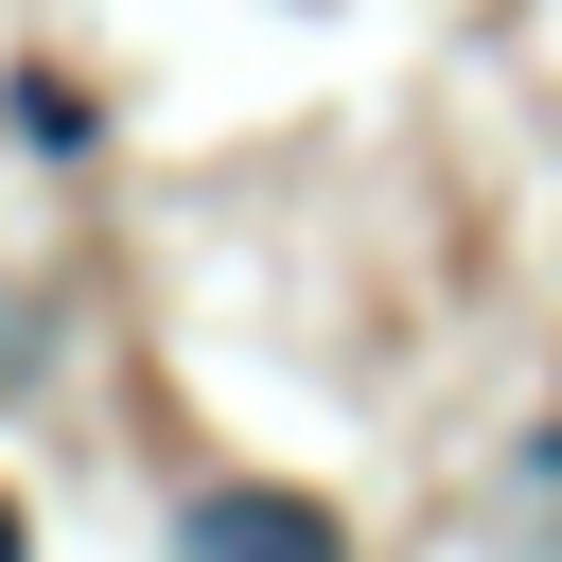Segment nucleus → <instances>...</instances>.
<instances>
[{
	"instance_id": "nucleus-1",
	"label": "nucleus",
	"mask_w": 562,
	"mask_h": 562,
	"mask_svg": "<svg viewBox=\"0 0 562 562\" xmlns=\"http://www.w3.org/2000/svg\"><path fill=\"white\" fill-rule=\"evenodd\" d=\"M176 562H351L299 492H193V527H176Z\"/></svg>"
},
{
	"instance_id": "nucleus-2",
	"label": "nucleus",
	"mask_w": 562,
	"mask_h": 562,
	"mask_svg": "<svg viewBox=\"0 0 562 562\" xmlns=\"http://www.w3.org/2000/svg\"><path fill=\"white\" fill-rule=\"evenodd\" d=\"M0 562H18V509H0Z\"/></svg>"
}]
</instances>
